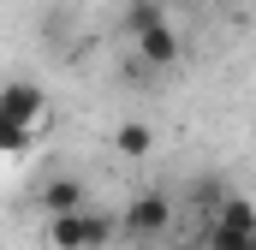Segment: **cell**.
Masks as SVG:
<instances>
[{
  "instance_id": "9c48e42d",
  "label": "cell",
  "mask_w": 256,
  "mask_h": 250,
  "mask_svg": "<svg viewBox=\"0 0 256 250\" xmlns=\"http://www.w3.org/2000/svg\"><path fill=\"white\" fill-rule=\"evenodd\" d=\"M114 232H120V220H114V214H102V208H90V214H84V244H90V250H102Z\"/></svg>"
},
{
  "instance_id": "277c9868",
  "label": "cell",
  "mask_w": 256,
  "mask_h": 250,
  "mask_svg": "<svg viewBox=\"0 0 256 250\" xmlns=\"http://www.w3.org/2000/svg\"><path fill=\"white\" fill-rule=\"evenodd\" d=\"M90 202H84V185L78 179H48L42 185V214L48 220H60V214H84Z\"/></svg>"
},
{
  "instance_id": "30bf717a",
  "label": "cell",
  "mask_w": 256,
  "mask_h": 250,
  "mask_svg": "<svg viewBox=\"0 0 256 250\" xmlns=\"http://www.w3.org/2000/svg\"><path fill=\"white\" fill-rule=\"evenodd\" d=\"M208 250H256V238H238V244H208Z\"/></svg>"
},
{
  "instance_id": "5b68a950",
  "label": "cell",
  "mask_w": 256,
  "mask_h": 250,
  "mask_svg": "<svg viewBox=\"0 0 256 250\" xmlns=\"http://www.w3.org/2000/svg\"><path fill=\"white\" fill-rule=\"evenodd\" d=\"M137 54H143V66H173L179 60V36H173V24H161V30H143L137 36Z\"/></svg>"
},
{
  "instance_id": "ba28073f",
  "label": "cell",
  "mask_w": 256,
  "mask_h": 250,
  "mask_svg": "<svg viewBox=\"0 0 256 250\" xmlns=\"http://www.w3.org/2000/svg\"><path fill=\"white\" fill-rule=\"evenodd\" d=\"M114 149H120V155H149V149H155V131L137 125V120H126L120 131H114Z\"/></svg>"
},
{
  "instance_id": "52a82bcc",
  "label": "cell",
  "mask_w": 256,
  "mask_h": 250,
  "mask_svg": "<svg viewBox=\"0 0 256 250\" xmlns=\"http://www.w3.org/2000/svg\"><path fill=\"white\" fill-rule=\"evenodd\" d=\"M167 18H161V0H131L126 6V30H131V42L143 36V30H161Z\"/></svg>"
},
{
  "instance_id": "3957f363",
  "label": "cell",
  "mask_w": 256,
  "mask_h": 250,
  "mask_svg": "<svg viewBox=\"0 0 256 250\" xmlns=\"http://www.w3.org/2000/svg\"><path fill=\"white\" fill-rule=\"evenodd\" d=\"M42 114H48V96H42L30 78H12V84H6V96H0V125H12V131H30Z\"/></svg>"
},
{
  "instance_id": "7c38bea8",
  "label": "cell",
  "mask_w": 256,
  "mask_h": 250,
  "mask_svg": "<svg viewBox=\"0 0 256 250\" xmlns=\"http://www.w3.org/2000/svg\"><path fill=\"white\" fill-rule=\"evenodd\" d=\"M179 6H202V0H179Z\"/></svg>"
},
{
  "instance_id": "8fae6325",
  "label": "cell",
  "mask_w": 256,
  "mask_h": 250,
  "mask_svg": "<svg viewBox=\"0 0 256 250\" xmlns=\"http://www.w3.org/2000/svg\"><path fill=\"white\" fill-rule=\"evenodd\" d=\"M167 250H202V244H167Z\"/></svg>"
},
{
  "instance_id": "7a4b0ae2",
  "label": "cell",
  "mask_w": 256,
  "mask_h": 250,
  "mask_svg": "<svg viewBox=\"0 0 256 250\" xmlns=\"http://www.w3.org/2000/svg\"><path fill=\"white\" fill-rule=\"evenodd\" d=\"M238 238H256V202L250 196H226V202H220V214H214L208 232H202V250L208 244H238Z\"/></svg>"
},
{
  "instance_id": "6da1fadb",
  "label": "cell",
  "mask_w": 256,
  "mask_h": 250,
  "mask_svg": "<svg viewBox=\"0 0 256 250\" xmlns=\"http://www.w3.org/2000/svg\"><path fill=\"white\" fill-rule=\"evenodd\" d=\"M167 220H173V202L161 196V190H143V196H131L126 214H120V232L137 238V244H155L161 232H167Z\"/></svg>"
},
{
  "instance_id": "8992f818",
  "label": "cell",
  "mask_w": 256,
  "mask_h": 250,
  "mask_svg": "<svg viewBox=\"0 0 256 250\" xmlns=\"http://www.w3.org/2000/svg\"><path fill=\"white\" fill-rule=\"evenodd\" d=\"M84 214H90V208H84ZM84 214H60V220H48L54 250H90V244H84Z\"/></svg>"
}]
</instances>
